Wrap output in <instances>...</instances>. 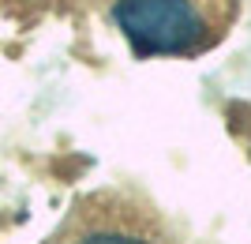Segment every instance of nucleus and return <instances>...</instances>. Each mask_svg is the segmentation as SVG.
Wrapping results in <instances>:
<instances>
[{"label":"nucleus","mask_w":251,"mask_h":244,"mask_svg":"<svg viewBox=\"0 0 251 244\" xmlns=\"http://www.w3.org/2000/svg\"><path fill=\"white\" fill-rule=\"evenodd\" d=\"M244 0H109L135 56H199L229 38Z\"/></svg>","instance_id":"nucleus-1"},{"label":"nucleus","mask_w":251,"mask_h":244,"mask_svg":"<svg viewBox=\"0 0 251 244\" xmlns=\"http://www.w3.org/2000/svg\"><path fill=\"white\" fill-rule=\"evenodd\" d=\"M56 244H169L157 214L124 195L83 199Z\"/></svg>","instance_id":"nucleus-2"}]
</instances>
